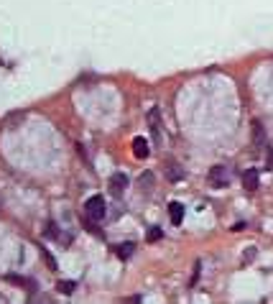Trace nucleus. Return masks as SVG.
<instances>
[{"instance_id": "f257e3e1", "label": "nucleus", "mask_w": 273, "mask_h": 304, "mask_svg": "<svg viewBox=\"0 0 273 304\" xmlns=\"http://www.w3.org/2000/svg\"><path fill=\"white\" fill-rule=\"evenodd\" d=\"M84 217H87L92 225L102 223L105 217H107V205H105V197H102V194H92V197L84 202Z\"/></svg>"}, {"instance_id": "f03ea898", "label": "nucleus", "mask_w": 273, "mask_h": 304, "mask_svg": "<svg viewBox=\"0 0 273 304\" xmlns=\"http://www.w3.org/2000/svg\"><path fill=\"white\" fill-rule=\"evenodd\" d=\"M207 179H210V184L217 187V189L227 187V184L233 182V166H230V164H217V166H212L210 174H207Z\"/></svg>"}, {"instance_id": "7ed1b4c3", "label": "nucleus", "mask_w": 273, "mask_h": 304, "mask_svg": "<svg viewBox=\"0 0 273 304\" xmlns=\"http://www.w3.org/2000/svg\"><path fill=\"white\" fill-rule=\"evenodd\" d=\"M125 187H128V177H125L123 171H115L110 177V192L115 194V197H120V194L125 192Z\"/></svg>"}, {"instance_id": "20e7f679", "label": "nucleus", "mask_w": 273, "mask_h": 304, "mask_svg": "<svg viewBox=\"0 0 273 304\" xmlns=\"http://www.w3.org/2000/svg\"><path fill=\"white\" fill-rule=\"evenodd\" d=\"M158 115H161V113H158V107H151V110H148V125H151V133H153L156 143L161 141V120H158Z\"/></svg>"}, {"instance_id": "39448f33", "label": "nucleus", "mask_w": 273, "mask_h": 304, "mask_svg": "<svg viewBox=\"0 0 273 304\" xmlns=\"http://www.w3.org/2000/svg\"><path fill=\"white\" fill-rule=\"evenodd\" d=\"M151 143L143 138V136H138V138H133V156L135 159H148L151 156V148H148Z\"/></svg>"}, {"instance_id": "423d86ee", "label": "nucleus", "mask_w": 273, "mask_h": 304, "mask_svg": "<svg viewBox=\"0 0 273 304\" xmlns=\"http://www.w3.org/2000/svg\"><path fill=\"white\" fill-rule=\"evenodd\" d=\"M243 187H245V192H256V189L261 187L258 169H248V171L243 174Z\"/></svg>"}, {"instance_id": "0eeeda50", "label": "nucleus", "mask_w": 273, "mask_h": 304, "mask_svg": "<svg viewBox=\"0 0 273 304\" xmlns=\"http://www.w3.org/2000/svg\"><path fill=\"white\" fill-rule=\"evenodd\" d=\"M169 217H171V225H181V223H184V205H181V202H171L169 205Z\"/></svg>"}, {"instance_id": "6e6552de", "label": "nucleus", "mask_w": 273, "mask_h": 304, "mask_svg": "<svg viewBox=\"0 0 273 304\" xmlns=\"http://www.w3.org/2000/svg\"><path fill=\"white\" fill-rule=\"evenodd\" d=\"M253 141H256V148L258 151H263L266 146H268V141H266V133H263V125L256 120L253 123Z\"/></svg>"}, {"instance_id": "1a4fd4ad", "label": "nucleus", "mask_w": 273, "mask_h": 304, "mask_svg": "<svg viewBox=\"0 0 273 304\" xmlns=\"http://www.w3.org/2000/svg\"><path fill=\"white\" fill-rule=\"evenodd\" d=\"M138 184H141V192H143V194H148V192H151V187H153V174H151V171L141 174Z\"/></svg>"}, {"instance_id": "9d476101", "label": "nucleus", "mask_w": 273, "mask_h": 304, "mask_svg": "<svg viewBox=\"0 0 273 304\" xmlns=\"http://www.w3.org/2000/svg\"><path fill=\"white\" fill-rule=\"evenodd\" d=\"M5 281H13V284L31 287V289H33V281H31V279H23V276H13V274H8V276H5Z\"/></svg>"}, {"instance_id": "9b49d317", "label": "nucleus", "mask_w": 273, "mask_h": 304, "mask_svg": "<svg viewBox=\"0 0 273 304\" xmlns=\"http://www.w3.org/2000/svg\"><path fill=\"white\" fill-rule=\"evenodd\" d=\"M133 248H135L133 243H120V246H118V256L125 261V258H130V256H133Z\"/></svg>"}, {"instance_id": "f8f14e48", "label": "nucleus", "mask_w": 273, "mask_h": 304, "mask_svg": "<svg viewBox=\"0 0 273 304\" xmlns=\"http://www.w3.org/2000/svg\"><path fill=\"white\" fill-rule=\"evenodd\" d=\"M169 177H171L174 182H179L181 177H184V171L179 169V164H169Z\"/></svg>"}, {"instance_id": "ddd939ff", "label": "nucleus", "mask_w": 273, "mask_h": 304, "mask_svg": "<svg viewBox=\"0 0 273 304\" xmlns=\"http://www.w3.org/2000/svg\"><path fill=\"white\" fill-rule=\"evenodd\" d=\"M74 287H77L74 281H59V287H56V289H59L61 294H72V292H74Z\"/></svg>"}, {"instance_id": "4468645a", "label": "nucleus", "mask_w": 273, "mask_h": 304, "mask_svg": "<svg viewBox=\"0 0 273 304\" xmlns=\"http://www.w3.org/2000/svg\"><path fill=\"white\" fill-rule=\"evenodd\" d=\"M161 235H164V230L153 225V228L148 230V241H161Z\"/></svg>"}, {"instance_id": "2eb2a0df", "label": "nucleus", "mask_w": 273, "mask_h": 304, "mask_svg": "<svg viewBox=\"0 0 273 304\" xmlns=\"http://www.w3.org/2000/svg\"><path fill=\"white\" fill-rule=\"evenodd\" d=\"M256 253H258L256 248H248V251L243 253V261H245V264H248V261H253V258H256Z\"/></svg>"}, {"instance_id": "dca6fc26", "label": "nucleus", "mask_w": 273, "mask_h": 304, "mask_svg": "<svg viewBox=\"0 0 273 304\" xmlns=\"http://www.w3.org/2000/svg\"><path fill=\"white\" fill-rule=\"evenodd\" d=\"M41 256H43V258H46V261H49V266H51V269L56 271V261H54V256H51L49 251H41Z\"/></svg>"}]
</instances>
